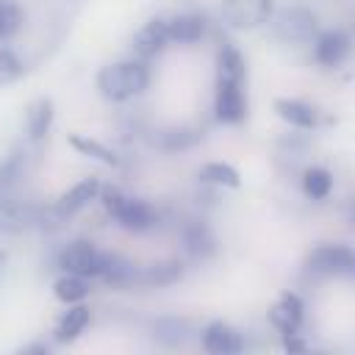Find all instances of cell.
Here are the masks:
<instances>
[{"label": "cell", "instance_id": "obj_4", "mask_svg": "<svg viewBox=\"0 0 355 355\" xmlns=\"http://www.w3.org/2000/svg\"><path fill=\"white\" fill-rule=\"evenodd\" d=\"M272 0H222L219 6V17L227 28L236 31H250V28H261L263 22L272 19Z\"/></svg>", "mask_w": 355, "mask_h": 355}, {"label": "cell", "instance_id": "obj_16", "mask_svg": "<svg viewBox=\"0 0 355 355\" xmlns=\"http://www.w3.org/2000/svg\"><path fill=\"white\" fill-rule=\"evenodd\" d=\"M275 111L283 122L294 125V128H302V130H311L316 125V108L311 103H302V100H294V97H277L275 100Z\"/></svg>", "mask_w": 355, "mask_h": 355}, {"label": "cell", "instance_id": "obj_11", "mask_svg": "<svg viewBox=\"0 0 355 355\" xmlns=\"http://www.w3.org/2000/svg\"><path fill=\"white\" fill-rule=\"evenodd\" d=\"M241 347H244L241 333L227 322H211L202 330V349L211 355H233V352H241Z\"/></svg>", "mask_w": 355, "mask_h": 355}, {"label": "cell", "instance_id": "obj_21", "mask_svg": "<svg viewBox=\"0 0 355 355\" xmlns=\"http://www.w3.org/2000/svg\"><path fill=\"white\" fill-rule=\"evenodd\" d=\"M136 263L122 258V255H114V252H105V266L100 272V277L111 286H130L136 280Z\"/></svg>", "mask_w": 355, "mask_h": 355}, {"label": "cell", "instance_id": "obj_24", "mask_svg": "<svg viewBox=\"0 0 355 355\" xmlns=\"http://www.w3.org/2000/svg\"><path fill=\"white\" fill-rule=\"evenodd\" d=\"M197 178L205 180V183H214V186H225V189H239V186H241L239 172H236L230 164H222V161H208V164H202L200 172H197Z\"/></svg>", "mask_w": 355, "mask_h": 355}, {"label": "cell", "instance_id": "obj_5", "mask_svg": "<svg viewBox=\"0 0 355 355\" xmlns=\"http://www.w3.org/2000/svg\"><path fill=\"white\" fill-rule=\"evenodd\" d=\"M58 266L64 272H72L80 277H100V272L105 266V252L97 250L92 241H72L61 250Z\"/></svg>", "mask_w": 355, "mask_h": 355}, {"label": "cell", "instance_id": "obj_23", "mask_svg": "<svg viewBox=\"0 0 355 355\" xmlns=\"http://www.w3.org/2000/svg\"><path fill=\"white\" fill-rule=\"evenodd\" d=\"M86 324H89V308L86 305H72L61 316V322L55 324V338L58 341H75L86 330Z\"/></svg>", "mask_w": 355, "mask_h": 355}, {"label": "cell", "instance_id": "obj_1", "mask_svg": "<svg viewBox=\"0 0 355 355\" xmlns=\"http://www.w3.org/2000/svg\"><path fill=\"white\" fill-rule=\"evenodd\" d=\"M150 83V69L144 61H114V64H105L100 72H97V89L105 100L111 103H125V100H133L139 97Z\"/></svg>", "mask_w": 355, "mask_h": 355}, {"label": "cell", "instance_id": "obj_32", "mask_svg": "<svg viewBox=\"0 0 355 355\" xmlns=\"http://www.w3.org/2000/svg\"><path fill=\"white\" fill-rule=\"evenodd\" d=\"M6 263H8V252H6V250H0V275L6 272Z\"/></svg>", "mask_w": 355, "mask_h": 355}, {"label": "cell", "instance_id": "obj_13", "mask_svg": "<svg viewBox=\"0 0 355 355\" xmlns=\"http://www.w3.org/2000/svg\"><path fill=\"white\" fill-rule=\"evenodd\" d=\"M53 116H55V105L50 97H39L28 105L25 111V130H28V139L31 141H42L50 128H53Z\"/></svg>", "mask_w": 355, "mask_h": 355}, {"label": "cell", "instance_id": "obj_22", "mask_svg": "<svg viewBox=\"0 0 355 355\" xmlns=\"http://www.w3.org/2000/svg\"><path fill=\"white\" fill-rule=\"evenodd\" d=\"M202 139V130L197 128H169V130H158V136L153 139L161 150L175 153V150H189Z\"/></svg>", "mask_w": 355, "mask_h": 355}, {"label": "cell", "instance_id": "obj_17", "mask_svg": "<svg viewBox=\"0 0 355 355\" xmlns=\"http://www.w3.org/2000/svg\"><path fill=\"white\" fill-rule=\"evenodd\" d=\"M166 31H169V42H178V44H191L197 39H202L205 33V19L200 14H175L166 19Z\"/></svg>", "mask_w": 355, "mask_h": 355}, {"label": "cell", "instance_id": "obj_28", "mask_svg": "<svg viewBox=\"0 0 355 355\" xmlns=\"http://www.w3.org/2000/svg\"><path fill=\"white\" fill-rule=\"evenodd\" d=\"M22 178V153H8L0 161V194H6Z\"/></svg>", "mask_w": 355, "mask_h": 355}, {"label": "cell", "instance_id": "obj_25", "mask_svg": "<svg viewBox=\"0 0 355 355\" xmlns=\"http://www.w3.org/2000/svg\"><path fill=\"white\" fill-rule=\"evenodd\" d=\"M69 144H72L80 155H86V158H94V161H100V164H105V166H119V155H116L111 147H105L103 141H97V139L69 136Z\"/></svg>", "mask_w": 355, "mask_h": 355}, {"label": "cell", "instance_id": "obj_8", "mask_svg": "<svg viewBox=\"0 0 355 355\" xmlns=\"http://www.w3.org/2000/svg\"><path fill=\"white\" fill-rule=\"evenodd\" d=\"M39 222V211L28 200L0 194V233H25Z\"/></svg>", "mask_w": 355, "mask_h": 355}, {"label": "cell", "instance_id": "obj_6", "mask_svg": "<svg viewBox=\"0 0 355 355\" xmlns=\"http://www.w3.org/2000/svg\"><path fill=\"white\" fill-rule=\"evenodd\" d=\"M308 269L316 275H341L349 277L355 272V255L347 244H319L308 255Z\"/></svg>", "mask_w": 355, "mask_h": 355}, {"label": "cell", "instance_id": "obj_26", "mask_svg": "<svg viewBox=\"0 0 355 355\" xmlns=\"http://www.w3.org/2000/svg\"><path fill=\"white\" fill-rule=\"evenodd\" d=\"M53 294H55L61 302L72 305V302H80V300L89 294V283H86V277H80V275L64 272V275L53 283Z\"/></svg>", "mask_w": 355, "mask_h": 355}, {"label": "cell", "instance_id": "obj_15", "mask_svg": "<svg viewBox=\"0 0 355 355\" xmlns=\"http://www.w3.org/2000/svg\"><path fill=\"white\" fill-rule=\"evenodd\" d=\"M180 277H183V263L169 258V261H155V263L139 266L133 283H139V286H172Z\"/></svg>", "mask_w": 355, "mask_h": 355}, {"label": "cell", "instance_id": "obj_2", "mask_svg": "<svg viewBox=\"0 0 355 355\" xmlns=\"http://www.w3.org/2000/svg\"><path fill=\"white\" fill-rule=\"evenodd\" d=\"M100 200L103 208L116 219V225H122L125 230H150L155 225V211L153 205H147L139 197L125 194L116 186H105L100 189Z\"/></svg>", "mask_w": 355, "mask_h": 355}, {"label": "cell", "instance_id": "obj_31", "mask_svg": "<svg viewBox=\"0 0 355 355\" xmlns=\"http://www.w3.org/2000/svg\"><path fill=\"white\" fill-rule=\"evenodd\" d=\"M22 352H47V344H31V347H22Z\"/></svg>", "mask_w": 355, "mask_h": 355}, {"label": "cell", "instance_id": "obj_12", "mask_svg": "<svg viewBox=\"0 0 355 355\" xmlns=\"http://www.w3.org/2000/svg\"><path fill=\"white\" fill-rule=\"evenodd\" d=\"M302 300L291 291H283L277 297V302L269 308V322L280 330V333H297L302 324Z\"/></svg>", "mask_w": 355, "mask_h": 355}, {"label": "cell", "instance_id": "obj_10", "mask_svg": "<svg viewBox=\"0 0 355 355\" xmlns=\"http://www.w3.org/2000/svg\"><path fill=\"white\" fill-rule=\"evenodd\" d=\"M313 55H316V61L322 67H338V64H344L347 55H349V36H347V31L333 28V31L319 33L316 42H313Z\"/></svg>", "mask_w": 355, "mask_h": 355}, {"label": "cell", "instance_id": "obj_30", "mask_svg": "<svg viewBox=\"0 0 355 355\" xmlns=\"http://www.w3.org/2000/svg\"><path fill=\"white\" fill-rule=\"evenodd\" d=\"M22 69H25V67H22V58H19L14 50L0 47V86L19 80V78H22Z\"/></svg>", "mask_w": 355, "mask_h": 355}, {"label": "cell", "instance_id": "obj_3", "mask_svg": "<svg viewBox=\"0 0 355 355\" xmlns=\"http://www.w3.org/2000/svg\"><path fill=\"white\" fill-rule=\"evenodd\" d=\"M272 31L280 42L286 44H305L311 39H316V31H319V19L311 8H302V6H291V8H283L275 14L272 19Z\"/></svg>", "mask_w": 355, "mask_h": 355}, {"label": "cell", "instance_id": "obj_27", "mask_svg": "<svg viewBox=\"0 0 355 355\" xmlns=\"http://www.w3.org/2000/svg\"><path fill=\"white\" fill-rule=\"evenodd\" d=\"M330 189H333V175H330L324 166H311V169H305V175H302V191H305V197H311V200H324V197L330 194Z\"/></svg>", "mask_w": 355, "mask_h": 355}, {"label": "cell", "instance_id": "obj_7", "mask_svg": "<svg viewBox=\"0 0 355 355\" xmlns=\"http://www.w3.org/2000/svg\"><path fill=\"white\" fill-rule=\"evenodd\" d=\"M214 114L225 125H239L247 116V92L239 80H216Z\"/></svg>", "mask_w": 355, "mask_h": 355}, {"label": "cell", "instance_id": "obj_29", "mask_svg": "<svg viewBox=\"0 0 355 355\" xmlns=\"http://www.w3.org/2000/svg\"><path fill=\"white\" fill-rule=\"evenodd\" d=\"M22 25V11L14 0H0V39H8L19 31Z\"/></svg>", "mask_w": 355, "mask_h": 355}, {"label": "cell", "instance_id": "obj_18", "mask_svg": "<svg viewBox=\"0 0 355 355\" xmlns=\"http://www.w3.org/2000/svg\"><path fill=\"white\" fill-rule=\"evenodd\" d=\"M183 247H186V252L191 258H200L202 261V258H211L216 252V239H214V233H211L208 225L191 222V225L183 227Z\"/></svg>", "mask_w": 355, "mask_h": 355}, {"label": "cell", "instance_id": "obj_20", "mask_svg": "<svg viewBox=\"0 0 355 355\" xmlns=\"http://www.w3.org/2000/svg\"><path fill=\"white\" fill-rule=\"evenodd\" d=\"M191 333V324L180 316H164L153 322V338L166 347H180Z\"/></svg>", "mask_w": 355, "mask_h": 355}, {"label": "cell", "instance_id": "obj_19", "mask_svg": "<svg viewBox=\"0 0 355 355\" xmlns=\"http://www.w3.org/2000/svg\"><path fill=\"white\" fill-rule=\"evenodd\" d=\"M247 78V67H244V55L230 44L225 42L216 53V80H239L244 83Z\"/></svg>", "mask_w": 355, "mask_h": 355}, {"label": "cell", "instance_id": "obj_14", "mask_svg": "<svg viewBox=\"0 0 355 355\" xmlns=\"http://www.w3.org/2000/svg\"><path fill=\"white\" fill-rule=\"evenodd\" d=\"M97 194H100V180H97V178H86V180L75 183L69 191H64V194L58 197L55 214H58V216H69V214L80 211L83 205H89L92 200H97Z\"/></svg>", "mask_w": 355, "mask_h": 355}, {"label": "cell", "instance_id": "obj_9", "mask_svg": "<svg viewBox=\"0 0 355 355\" xmlns=\"http://www.w3.org/2000/svg\"><path fill=\"white\" fill-rule=\"evenodd\" d=\"M166 44H169V31H166V19H164V17L147 19V22L133 33V50H136V55H141V58L158 55Z\"/></svg>", "mask_w": 355, "mask_h": 355}]
</instances>
